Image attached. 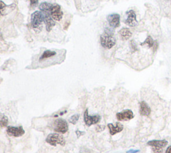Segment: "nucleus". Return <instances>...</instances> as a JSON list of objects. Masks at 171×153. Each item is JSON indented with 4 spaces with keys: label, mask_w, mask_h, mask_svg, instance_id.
I'll list each match as a JSON object with an SVG mask.
<instances>
[{
    "label": "nucleus",
    "mask_w": 171,
    "mask_h": 153,
    "mask_svg": "<svg viewBox=\"0 0 171 153\" xmlns=\"http://www.w3.org/2000/svg\"><path fill=\"white\" fill-rule=\"evenodd\" d=\"M30 3H31V5H36L37 4V2H38L39 0H30Z\"/></svg>",
    "instance_id": "obj_23"
},
{
    "label": "nucleus",
    "mask_w": 171,
    "mask_h": 153,
    "mask_svg": "<svg viewBox=\"0 0 171 153\" xmlns=\"http://www.w3.org/2000/svg\"><path fill=\"white\" fill-rule=\"evenodd\" d=\"M134 116V113L131 110H124L116 114V118L118 121H128Z\"/></svg>",
    "instance_id": "obj_9"
},
{
    "label": "nucleus",
    "mask_w": 171,
    "mask_h": 153,
    "mask_svg": "<svg viewBox=\"0 0 171 153\" xmlns=\"http://www.w3.org/2000/svg\"><path fill=\"white\" fill-rule=\"evenodd\" d=\"M126 14H127V18L125 20V24L131 27H134L137 25L138 21L137 20V15H136L134 10H130L129 12H127Z\"/></svg>",
    "instance_id": "obj_10"
},
{
    "label": "nucleus",
    "mask_w": 171,
    "mask_h": 153,
    "mask_svg": "<svg viewBox=\"0 0 171 153\" xmlns=\"http://www.w3.org/2000/svg\"><path fill=\"white\" fill-rule=\"evenodd\" d=\"M119 34L120 35V36L122 38V39L125 40H128L132 35L131 30L127 28H123L122 29L119 31Z\"/></svg>",
    "instance_id": "obj_17"
},
{
    "label": "nucleus",
    "mask_w": 171,
    "mask_h": 153,
    "mask_svg": "<svg viewBox=\"0 0 171 153\" xmlns=\"http://www.w3.org/2000/svg\"><path fill=\"white\" fill-rule=\"evenodd\" d=\"M168 142L166 140H152L148 142V144L151 146H156V147L164 148L167 145Z\"/></svg>",
    "instance_id": "obj_16"
},
{
    "label": "nucleus",
    "mask_w": 171,
    "mask_h": 153,
    "mask_svg": "<svg viewBox=\"0 0 171 153\" xmlns=\"http://www.w3.org/2000/svg\"><path fill=\"white\" fill-rule=\"evenodd\" d=\"M7 133L9 136L14 137H20L25 134V130L22 126H8Z\"/></svg>",
    "instance_id": "obj_8"
},
{
    "label": "nucleus",
    "mask_w": 171,
    "mask_h": 153,
    "mask_svg": "<svg viewBox=\"0 0 171 153\" xmlns=\"http://www.w3.org/2000/svg\"><path fill=\"white\" fill-rule=\"evenodd\" d=\"M151 109L148 104L145 101H142L140 105V114L141 116H150Z\"/></svg>",
    "instance_id": "obj_15"
},
{
    "label": "nucleus",
    "mask_w": 171,
    "mask_h": 153,
    "mask_svg": "<svg viewBox=\"0 0 171 153\" xmlns=\"http://www.w3.org/2000/svg\"><path fill=\"white\" fill-rule=\"evenodd\" d=\"M79 117H80V115L79 114H75L74 116H72V117H69V122H70L72 124H76L77 123L78 120L79 119Z\"/></svg>",
    "instance_id": "obj_20"
},
{
    "label": "nucleus",
    "mask_w": 171,
    "mask_h": 153,
    "mask_svg": "<svg viewBox=\"0 0 171 153\" xmlns=\"http://www.w3.org/2000/svg\"><path fill=\"white\" fill-rule=\"evenodd\" d=\"M52 127L53 131L57 133L65 134L68 130V124L64 119L60 118L53 120L52 124Z\"/></svg>",
    "instance_id": "obj_4"
},
{
    "label": "nucleus",
    "mask_w": 171,
    "mask_h": 153,
    "mask_svg": "<svg viewBox=\"0 0 171 153\" xmlns=\"http://www.w3.org/2000/svg\"><path fill=\"white\" fill-rule=\"evenodd\" d=\"M76 135H77L78 137H80L82 135H84L85 132L80 131V130H77V131L76 132Z\"/></svg>",
    "instance_id": "obj_22"
},
{
    "label": "nucleus",
    "mask_w": 171,
    "mask_h": 153,
    "mask_svg": "<svg viewBox=\"0 0 171 153\" xmlns=\"http://www.w3.org/2000/svg\"><path fill=\"white\" fill-rule=\"evenodd\" d=\"M153 153H163V148L156 147V146H153L152 148Z\"/></svg>",
    "instance_id": "obj_21"
},
{
    "label": "nucleus",
    "mask_w": 171,
    "mask_h": 153,
    "mask_svg": "<svg viewBox=\"0 0 171 153\" xmlns=\"http://www.w3.org/2000/svg\"><path fill=\"white\" fill-rule=\"evenodd\" d=\"M15 7V5L14 4L8 5L4 2L0 1V14L2 15H6L9 12L14 10Z\"/></svg>",
    "instance_id": "obj_13"
},
{
    "label": "nucleus",
    "mask_w": 171,
    "mask_h": 153,
    "mask_svg": "<svg viewBox=\"0 0 171 153\" xmlns=\"http://www.w3.org/2000/svg\"><path fill=\"white\" fill-rule=\"evenodd\" d=\"M43 21H44V15L41 12L36 11L31 14V24L34 30H36L42 26Z\"/></svg>",
    "instance_id": "obj_5"
},
{
    "label": "nucleus",
    "mask_w": 171,
    "mask_h": 153,
    "mask_svg": "<svg viewBox=\"0 0 171 153\" xmlns=\"http://www.w3.org/2000/svg\"><path fill=\"white\" fill-rule=\"evenodd\" d=\"M65 50H46L34 57L30 68H45L60 64L65 60Z\"/></svg>",
    "instance_id": "obj_1"
},
{
    "label": "nucleus",
    "mask_w": 171,
    "mask_h": 153,
    "mask_svg": "<svg viewBox=\"0 0 171 153\" xmlns=\"http://www.w3.org/2000/svg\"><path fill=\"white\" fill-rule=\"evenodd\" d=\"M43 15H44V22H45V24H46V30L47 32H50L53 28V26L56 25V22L54 20H53V19L51 17L50 13L43 14Z\"/></svg>",
    "instance_id": "obj_11"
},
{
    "label": "nucleus",
    "mask_w": 171,
    "mask_h": 153,
    "mask_svg": "<svg viewBox=\"0 0 171 153\" xmlns=\"http://www.w3.org/2000/svg\"><path fill=\"white\" fill-rule=\"evenodd\" d=\"M108 128L110 130V134L112 136L115 135L117 133L120 132L122 130H123V128H124L122 124L119 122H116V126L114 125L113 124H108Z\"/></svg>",
    "instance_id": "obj_14"
},
{
    "label": "nucleus",
    "mask_w": 171,
    "mask_h": 153,
    "mask_svg": "<svg viewBox=\"0 0 171 153\" xmlns=\"http://www.w3.org/2000/svg\"><path fill=\"white\" fill-rule=\"evenodd\" d=\"M120 15L117 14H110L107 17V20L112 28H117L120 25Z\"/></svg>",
    "instance_id": "obj_12"
},
{
    "label": "nucleus",
    "mask_w": 171,
    "mask_h": 153,
    "mask_svg": "<svg viewBox=\"0 0 171 153\" xmlns=\"http://www.w3.org/2000/svg\"><path fill=\"white\" fill-rule=\"evenodd\" d=\"M46 142L50 145L56 146L58 144L64 146L66 144V140L64 137L58 133L50 134L46 140Z\"/></svg>",
    "instance_id": "obj_3"
},
{
    "label": "nucleus",
    "mask_w": 171,
    "mask_h": 153,
    "mask_svg": "<svg viewBox=\"0 0 171 153\" xmlns=\"http://www.w3.org/2000/svg\"><path fill=\"white\" fill-rule=\"evenodd\" d=\"M8 124V118L6 116H3L2 118L0 120V126L1 127H6Z\"/></svg>",
    "instance_id": "obj_19"
},
{
    "label": "nucleus",
    "mask_w": 171,
    "mask_h": 153,
    "mask_svg": "<svg viewBox=\"0 0 171 153\" xmlns=\"http://www.w3.org/2000/svg\"><path fill=\"white\" fill-rule=\"evenodd\" d=\"M52 6V4L47 2H42L40 5V9L43 14H47V13H50V9Z\"/></svg>",
    "instance_id": "obj_18"
},
{
    "label": "nucleus",
    "mask_w": 171,
    "mask_h": 153,
    "mask_svg": "<svg viewBox=\"0 0 171 153\" xmlns=\"http://www.w3.org/2000/svg\"><path fill=\"white\" fill-rule=\"evenodd\" d=\"M138 152V151H132V150H131V151H128L127 153H137Z\"/></svg>",
    "instance_id": "obj_25"
},
{
    "label": "nucleus",
    "mask_w": 171,
    "mask_h": 153,
    "mask_svg": "<svg viewBox=\"0 0 171 153\" xmlns=\"http://www.w3.org/2000/svg\"><path fill=\"white\" fill-rule=\"evenodd\" d=\"M101 117L99 115H96V116H91L88 115V110H86L84 114V122L86 124L87 126H90L93 124H96L100 122Z\"/></svg>",
    "instance_id": "obj_7"
},
{
    "label": "nucleus",
    "mask_w": 171,
    "mask_h": 153,
    "mask_svg": "<svg viewBox=\"0 0 171 153\" xmlns=\"http://www.w3.org/2000/svg\"><path fill=\"white\" fill-rule=\"evenodd\" d=\"M166 153H171V146H169V147L166 149Z\"/></svg>",
    "instance_id": "obj_24"
},
{
    "label": "nucleus",
    "mask_w": 171,
    "mask_h": 153,
    "mask_svg": "<svg viewBox=\"0 0 171 153\" xmlns=\"http://www.w3.org/2000/svg\"><path fill=\"white\" fill-rule=\"evenodd\" d=\"M116 39L108 32H105L100 36V43L102 47L107 49H110L116 44Z\"/></svg>",
    "instance_id": "obj_2"
},
{
    "label": "nucleus",
    "mask_w": 171,
    "mask_h": 153,
    "mask_svg": "<svg viewBox=\"0 0 171 153\" xmlns=\"http://www.w3.org/2000/svg\"><path fill=\"white\" fill-rule=\"evenodd\" d=\"M51 17L56 21H60L63 17V12L61 9V6L58 4H52L50 9Z\"/></svg>",
    "instance_id": "obj_6"
}]
</instances>
